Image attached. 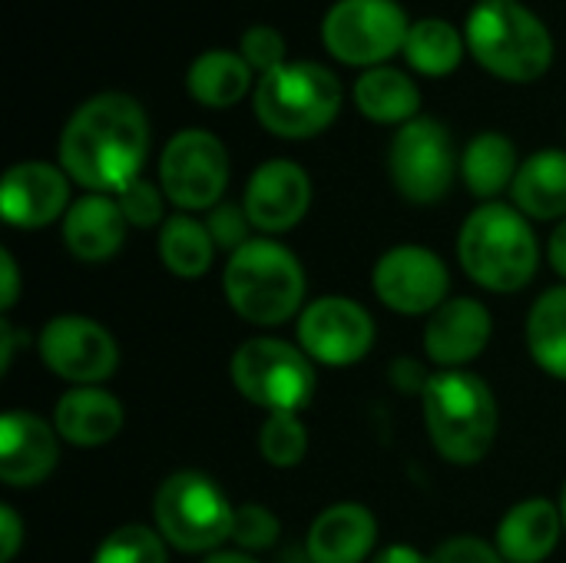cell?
<instances>
[{
  "label": "cell",
  "mask_w": 566,
  "mask_h": 563,
  "mask_svg": "<svg viewBox=\"0 0 566 563\" xmlns=\"http://www.w3.org/2000/svg\"><path fill=\"white\" fill-rule=\"evenodd\" d=\"M149 153V119L126 93L90 96L63 126L60 166L90 192H123Z\"/></svg>",
  "instance_id": "obj_1"
},
{
  "label": "cell",
  "mask_w": 566,
  "mask_h": 563,
  "mask_svg": "<svg viewBox=\"0 0 566 563\" xmlns=\"http://www.w3.org/2000/svg\"><path fill=\"white\" fill-rule=\"evenodd\" d=\"M464 43L471 56L507 83L541 80L554 63V37L521 0H478L468 17Z\"/></svg>",
  "instance_id": "obj_2"
},
{
  "label": "cell",
  "mask_w": 566,
  "mask_h": 563,
  "mask_svg": "<svg viewBox=\"0 0 566 563\" xmlns=\"http://www.w3.org/2000/svg\"><path fill=\"white\" fill-rule=\"evenodd\" d=\"M464 272L491 292H521L537 272V236L517 206L484 202L458 239Z\"/></svg>",
  "instance_id": "obj_3"
},
{
  "label": "cell",
  "mask_w": 566,
  "mask_h": 563,
  "mask_svg": "<svg viewBox=\"0 0 566 563\" xmlns=\"http://www.w3.org/2000/svg\"><path fill=\"white\" fill-rule=\"evenodd\" d=\"M421 395L438 455L451 465H478L497 438V402L488 382L464 368H448L431 375Z\"/></svg>",
  "instance_id": "obj_4"
},
{
  "label": "cell",
  "mask_w": 566,
  "mask_h": 563,
  "mask_svg": "<svg viewBox=\"0 0 566 563\" xmlns=\"http://www.w3.org/2000/svg\"><path fill=\"white\" fill-rule=\"evenodd\" d=\"M222 289L232 312L245 322L282 325L298 312L305 299V272L282 242L249 239L229 256Z\"/></svg>",
  "instance_id": "obj_5"
},
{
  "label": "cell",
  "mask_w": 566,
  "mask_h": 563,
  "mask_svg": "<svg viewBox=\"0 0 566 563\" xmlns=\"http://www.w3.org/2000/svg\"><path fill=\"white\" fill-rule=\"evenodd\" d=\"M252 106L269 133L282 139H308L335 123L342 110V83L322 63L285 60L259 76Z\"/></svg>",
  "instance_id": "obj_6"
},
{
  "label": "cell",
  "mask_w": 566,
  "mask_h": 563,
  "mask_svg": "<svg viewBox=\"0 0 566 563\" xmlns=\"http://www.w3.org/2000/svg\"><path fill=\"white\" fill-rule=\"evenodd\" d=\"M153 518L163 541L176 551L212 554L216 548L232 541L235 508L212 478L199 471H176L159 484Z\"/></svg>",
  "instance_id": "obj_7"
},
{
  "label": "cell",
  "mask_w": 566,
  "mask_h": 563,
  "mask_svg": "<svg viewBox=\"0 0 566 563\" xmlns=\"http://www.w3.org/2000/svg\"><path fill=\"white\" fill-rule=\"evenodd\" d=\"M229 375L239 395L265 408L269 415L275 411L298 415L315 395L312 358L282 338H252L239 345L229 362Z\"/></svg>",
  "instance_id": "obj_8"
},
{
  "label": "cell",
  "mask_w": 566,
  "mask_h": 563,
  "mask_svg": "<svg viewBox=\"0 0 566 563\" xmlns=\"http://www.w3.org/2000/svg\"><path fill=\"white\" fill-rule=\"evenodd\" d=\"M408 13L398 0H338L322 20L328 53L348 66H385L388 56L405 50Z\"/></svg>",
  "instance_id": "obj_9"
},
{
  "label": "cell",
  "mask_w": 566,
  "mask_h": 563,
  "mask_svg": "<svg viewBox=\"0 0 566 563\" xmlns=\"http://www.w3.org/2000/svg\"><path fill=\"white\" fill-rule=\"evenodd\" d=\"M159 186L179 209H216L229 186V153L206 129L176 133L159 156Z\"/></svg>",
  "instance_id": "obj_10"
},
{
  "label": "cell",
  "mask_w": 566,
  "mask_h": 563,
  "mask_svg": "<svg viewBox=\"0 0 566 563\" xmlns=\"http://www.w3.org/2000/svg\"><path fill=\"white\" fill-rule=\"evenodd\" d=\"M388 166H391V179L398 192L408 202L431 206L444 199L454 183V169H458L454 139L438 119L418 116L398 129Z\"/></svg>",
  "instance_id": "obj_11"
},
{
  "label": "cell",
  "mask_w": 566,
  "mask_h": 563,
  "mask_svg": "<svg viewBox=\"0 0 566 563\" xmlns=\"http://www.w3.org/2000/svg\"><path fill=\"white\" fill-rule=\"evenodd\" d=\"M40 358L63 382L99 385L119 365V348L113 335L86 315H56L40 332Z\"/></svg>",
  "instance_id": "obj_12"
},
{
  "label": "cell",
  "mask_w": 566,
  "mask_h": 563,
  "mask_svg": "<svg viewBox=\"0 0 566 563\" xmlns=\"http://www.w3.org/2000/svg\"><path fill=\"white\" fill-rule=\"evenodd\" d=\"M298 345L312 362L322 365H355L375 345L371 315L342 295L315 299L298 319Z\"/></svg>",
  "instance_id": "obj_13"
},
{
  "label": "cell",
  "mask_w": 566,
  "mask_h": 563,
  "mask_svg": "<svg viewBox=\"0 0 566 563\" xmlns=\"http://www.w3.org/2000/svg\"><path fill=\"white\" fill-rule=\"evenodd\" d=\"M448 269L424 246H395L375 265L378 299L401 315H424L448 302Z\"/></svg>",
  "instance_id": "obj_14"
},
{
  "label": "cell",
  "mask_w": 566,
  "mask_h": 563,
  "mask_svg": "<svg viewBox=\"0 0 566 563\" xmlns=\"http://www.w3.org/2000/svg\"><path fill=\"white\" fill-rule=\"evenodd\" d=\"M242 206H245L252 229H262L269 236L289 232L292 226L305 219L312 206V179L292 159L262 163L245 186Z\"/></svg>",
  "instance_id": "obj_15"
},
{
  "label": "cell",
  "mask_w": 566,
  "mask_h": 563,
  "mask_svg": "<svg viewBox=\"0 0 566 563\" xmlns=\"http://www.w3.org/2000/svg\"><path fill=\"white\" fill-rule=\"evenodd\" d=\"M70 176L50 163L30 159L7 169L0 186V212L7 226L43 229L70 209Z\"/></svg>",
  "instance_id": "obj_16"
},
{
  "label": "cell",
  "mask_w": 566,
  "mask_h": 563,
  "mask_svg": "<svg viewBox=\"0 0 566 563\" xmlns=\"http://www.w3.org/2000/svg\"><path fill=\"white\" fill-rule=\"evenodd\" d=\"M60 448L56 431L30 415V411H7L0 418V478L10 488H33L50 478L56 468Z\"/></svg>",
  "instance_id": "obj_17"
},
{
  "label": "cell",
  "mask_w": 566,
  "mask_h": 563,
  "mask_svg": "<svg viewBox=\"0 0 566 563\" xmlns=\"http://www.w3.org/2000/svg\"><path fill=\"white\" fill-rule=\"evenodd\" d=\"M491 342V312L478 299H448L431 312L424 329L428 358L444 368L474 362Z\"/></svg>",
  "instance_id": "obj_18"
},
{
  "label": "cell",
  "mask_w": 566,
  "mask_h": 563,
  "mask_svg": "<svg viewBox=\"0 0 566 563\" xmlns=\"http://www.w3.org/2000/svg\"><path fill=\"white\" fill-rule=\"evenodd\" d=\"M126 216L113 196L90 192L63 216V242L80 262H103L119 252L126 239Z\"/></svg>",
  "instance_id": "obj_19"
},
{
  "label": "cell",
  "mask_w": 566,
  "mask_h": 563,
  "mask_svg": "<svg viewBox=\"0 0 566 563\" xmlns=\"http://www.w3.org/2000/svg\"><path fill=\"white\" fill-rule=\"evenodd\" d=\"M378 541V521L361 504H332L308 531L312 563H361Z\"/></svg>",
  "instance_id": "obj_20"
},
{
  "label": "cell",
  "mask_w": 566,
  "mask_h": 563,
  "mask_svg": "<svg viewBox=\"0 0 566 563\" xmlns=\"http://www.w3.org/2000/svg\"><path fill=\"white\" fill-rule=\"evenodd\" d=\"M564 534V514L547 498L514 504L497 524V551L507 563H544Z\"/></svg>",
  "instance_id": "obj_21"
},
{
  "label": "cell",
  "mask_w": 566,
  "mask_h": 563,
  "mask_svg": "<svg viewBox=\"0 0 566 563\" xmlns=\"http://www.w3.org/2000/svg\"><path fill=\"white\" fill-rule=\"evenodd\" d=\"M53 428L60 438H66L76 448H99L119 435L123 408L109 392H103L96 385H83L60 398Z\"/></svg>",
  "instance_id": "obj_22"
},
{
  "label": "cell",
  "mask_w": 566,
  "mask_h": 563,
  "mask_svg": "<svg viewBox=\"0 0 566 563\" xmlns=\"http://www.w3.org/2000/svg\"><path fill=\"white\" fill-rule=\"evenodd\" d=\"M514 202L531 219H566V153L541 149L527 163H521L514 176Z\"/></svg>",
  "instance_id": "obj_23"
},
{
  "label": "cell",
  "mask_w": 566,
  "mask_h": 563,
  "mask_svg": "<svg viewBox=\"0 0 566 563\" xmlns=\"http://www.w3.org/2000/svg\"><path fill=\"white\" fill-rule=\"evenodd\" d=\"M355 106L371 123H411L421 110V93L415 80L395 66H371L355 80Z\"/></svg>",
  "instance_id": "obj_24"
},
{
  "label": "cell",
  "mask_w": 566,
  "mask_h": 563,
  "mask_svg": "<svg viewBox=\"0 0 566 563\" xmlns=\"http://www.w3.org/2000/svg\"><path fill=\"white\" fill-rule=\"evenodd\" d=\"M252 73L255 70L242 60V53L206 50L202 56L192 60L186 73V86L196 103L209 110H226V106H235L252 90Z\"/></svg>",
  "instance_id": "obj_25"
},
{
  "label": "cell",
  "mask_w": 566,
  "mask_h": 563,
  "mask_svg": "<svg viewBox=\"0 0 566 563\" xmlns=\"http://www.w3.org/2000/svg\"><path fill=\"white\" fill-rule=\"evenodd\" d=\"M517 149L504 133H481L468 143L461 156V176L468 189L481 199H494L517 176Z\"/></svg>",
  "instance_id": "obj_26"
},
{
  "label": "cell",
  "mask_w": 566,
  "mask_h": 563,
  "mask_svg": "<svg viewBox=\"0 0 566 563\" xmlns=\"http://www.w3.org/2000/svg\"><path fill=\"white\" fill-rule=\"evenodd\" d=\"M527 348L534 362L566 382V285L547 289L527 315Z\"/></svg>",
  "instance_id": "obj_27"
},
{
  "label": "cell",
  "mask_w": 566,
  "mask_h": 563,
  "mask_svg": "<svg viewBox=\"0 0 566 563\" xmlns=\"http://www.w3.org/2000/svg\"><path fill=\"white\" fill-rule=\"evenodd\" d=\"M159 259L179 279L206 275L216 259V242H212L206 222H199L186 212L169 216L159 232Z\"/></svg>",
  "instance_id": "obj_28"
},
{
  "label": "cell",
  "mask_w": 566,
  "mask_h": 563,
  "mask_svg": "<svg viewBox=\"0 0 566 563\" xmlns=\"http://www.w3.org/2000/svg\"><path fill=\"white\" fill-rule=\"evenodd\" d=\"M464 40L461 33L441 20V17H424L418 23H411L408 30V40H405V60L424 73V76H448L461 66V56H464Z\"/></svg>",
  "instance_id": "obj_29"
},
{
  "label": "cell",
  "mask_w": 566,
  "mask_h": 563,
  "mask_svg": "<svg viewBox=\"0 0 566 563\" xmlns=\"http://www.w3.org/2000/svg\"><path fill=\"white\" fill-rule=\"evenodd\" d=\"M259 451L275 468H295L308 451V435H305V425L298 421V415H292V411L269 415L259 431Z\"/></svg>",
  "instance_id": "obj_30"
},
{
  "label": "cell",
  "mask_w": 566,
  "mask_h": 563,
  "mask_svg": "<svg viewBox=\"0 0 566 563\" xmlns=\"http://www.w3.org/2000/svg\"><path fill=\"white\" fill-rule=\"evenodd\" d=\"M93 563H169L166 561V541L159 531L143 524L116 528L96 551Z\"/></svg>",
  "instance_id": "obj_31"
},
{
  "label": "cell",
  "mask_w": 566,
  "mask_h": 563,
  "mask_svg": "<svg viewBox=\"0 0 566 563\" xmlns=\"http://www.w3.org/2000/svg\"><path fill=\"white\" fill-rule=\"evenodd\" d=\"M279 518L262 508V504H242L235 511V524H232V541L249 554V551H265L279 541Z\"/></svg>",
  "instance_id": "obj_32"
},
{
  "label": "cell",
  "mask_w": 566,
  "mask_h": 563,
  "mask_svg": "<svg viewBox=\"0 0 566 563\" xmlns=\"http://www.w3.org/2000/svg\"><path fill=\"white\" fill-rule=\"evenodd\" d=\"M239 53H242V60H245L252 70H259V76H262V73H269V70H275V66L285 63V37H282L275 27L255 23V27H249V30L242 33Z\"/></svg>",
  "instance_id": "obj_33"
},
{
  "label": "cell",
  "mask_w": 566,
  "mask_h": 563,
  "mask_svg": "<svg viewBox=\"0 0 566 563\" xmlns=\"http://www.w3.org/2000/svg\"><path fill=\"white\" fill-rule=\"evenodd\" d=\"M163 196H166V192H159L149 179L139 176L136 183H129V186L116 196V202H119V209H123V216H126L129 226H136V229H153V226L166 222V219H163Z\"/></svg>",
  "instance_id": "obj_34"
},
{
  "label": "cell",
  "mask_w": 566,
  "mask_h": 563,
  "mask_svg": "<svg viewBox=\"0 0 566 563\" xmlns=\"http://www.w3.org/2000/svg\"><path fill=\"white\" fill-rule=\"evenodd\" d=\"M206 229L216 242V249H226L229 256L235 249H242L249 242V216H245V206H235V202H219L216 209H209V219H206Z\"/></svg>",
  "instance_id": "obj_35"
},
{
  "label": "cell",
  "mask_w": 566,
  "mask_h": 563,
  "mask_svg": "<svg viewBox=\"0 0 566 563\" xmlns=\"http://www.w3.org/2000/svg\"><path fill=\"white\" fill-rule=\"evenodd\" d=\"M428 563H507L497 548L478 541V538H451L444 541Z\"/></svg>",
  "instance_id": "obj_36"
},
{
  "label": "cell",
  "mask_w": 566,
  "mask_h": 563,
  "mask_svg": "<svg viewBox=\"0 0 566 563\" xmlns=\"http://www.w3.org/2000/svg\"><path fill=\"white\" fill-rule=\"evenodd\" d=\"M23 544V524L10 504H0V563H10Z\"/></svg>",
  "instance_id": "obj_37"
},
{
  "label": "cell",
  "mask_w": 566,
  "mask_h": 563,
  "mask_svg": "<svg viewBox=\"0 0 566 563\" xmlns=\"http://www.w3.org/2000/svg\"><path fill=\"white\" fill-rule=\"evenodd\" d=\"M0 272H3V299H0V309L10 312L13 302H17V295H20V275H17V262H13V256L7 249L0 252Z\"/></svg>",
  "instance_id": "obj_38"
},
{
  "label": "cell",
  "mask_w": 566,
  "mask_h": 563,
  "mask_svg": "<svg viewBox=\"0 0 566 563\" xmlns=\"http://www.w3.org/2000/svg\"><path fill=\"white\" fill-rule=\"evenodd\" d=\"M371 563H428L424 554H418L415 548H408V544H395V548H388V551H381L378 557Z\"/></svg>",
  "instance_id": "obj_39"
},
{
  "label": "cell",
  "mask_w": 566,
  "mask_h": 563,
  "mask_svg": "<svg viewBox=\"0 0 566 563\" xmlns=\"http://www.w3.org/2000/svg\"><path fill=\"white\" fill-rule=\"evenodd\" d=\"M551 262L566 279V219L557 226V232L551 236Z\"/></svg>",
  "instance_id": "obj_40"
},
{
  "label": "cell",
  "mask_w": 566,
  "mask_h": 563,
  "mask_svg": "<svg viewBox=\"0 0 566 563\" xmlns=\"http://www.w3.org/2000/svg\"><path fill=\"white\" fill-rule=\"evenodd\" d=\"M202 563H259L252 554H239V551H216Z\"/></svg>",
  "instance_id": "obj_41"
},
{
  "label": "cell",
  "mask_w": 566,
  "mask_h": 563,
  "mask_svg": "<svg viewBox=\"0 0 566 563\" xmlns=\"http://www.w3.org/2000/svg\"><path fill=\"white\" fill-rule=\"evenodd\" d=\"M279 563H312V557H308L305 548H292V551H285V554L279 557Z\"/></svg>",
  "instance_id": "obj_42"
},
{
  "label": "cell",
  "mask_w": 566,
  "mask_h": 563,
  "mask_svg": "<svg viewBox=\"0 0 566 563\" xmlns=\"http://www.w3.org/2000/svg\"><path fill=\"white\" fill-rule=\"evenodd\" d=\"M560 514H564V531H566V488H564V498H560Z\"/></svg>",
  "instance_id": "obj_43"
}]
</instances>
